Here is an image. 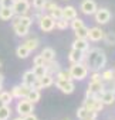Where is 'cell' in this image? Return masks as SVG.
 I'll use <instances>...</instances> for the list:
<instances>
[{
	"instance_id": "1",
	"label": "cell",
	"mask_w": 115,
	"mask_h": 120,
	"mask_svg": "<svg viewBox=\"0 0 115 120\" xmlns=\"http://www.w3.org/2000/svg\"><path fill=\"white\" fill-rule=\"evenodd\" d=\"M82 64L91 71H101L107 64V55L104 49L101 48H91L90 51H85V58Z\"/></svg>"
},
{
	"instance_id": "2",
	"label": "cell",
	"mask_w": 115,
	"mask_h": 120,
	"mask_svg": "<svg viewBox=\"0 0 115 120\" xmlns=\"http://www.w3.org/2000/svg\"><path fill=\"white\" fill-rule=\"evenodd\" d=\"M70 75L73 79H77V81H82L87 78L88 75V68L85 67V64L82 62H77V64H73L70 67Z\"/></svg>"
},
{
	"instance_id": "3",
	"label": "cell",
	"mask_w": 115,
	"mask_h": 120,
	"mask_svg": "<svg viewBox=\"0 0 115 120\" xmlns=\"http://www.w3.org/2000/svg\"><path fill=\"white\" fill-rule=\"evenodd\" d=\"M105 90V83L102 81H91L88 85V89L85 92V98H98Z\"/></svg>"
},
{
	"instance_id": "4",
	"label": "cell",
	"mask_w": 115,
	"mask_h": 120,
	"mask_svg": "<svg viewBox=\"0 0 115 120\" xmlns=\"http://www.w3.org/2000/svg\"><path fill=\"white\" fill-rule=\"evenodd\" d=\"M12 10H13L14 16L27 14L29 10H30V3H29V0H13Z\"/></svg>"
},
{
	"instance_id": "5",
	"label": "cell",
	"mask_w": 115,
	"mask_h": 120,
	"mask_svg": "<svg viewBox=\"0 0 115 120\" xmlns=\"http://www.w3.org/2000/svg\"><path fill=\"white\" fill-rule=\"evenodd\" d=\"M16 110H17V113L20 114V117H23V116H26V114L33 113V110H34V103H31V102L27 100V99L19 100V102H17V106H16Z\"/></svg>"
},
{
	"instance_id": "6",
	"label": "cell",
	"mask_w": 115,
	"mask_h": 120,
	"mask_svg": "<svg viewBox=\"0 0 115 120\" xmlns=\"http://www.w3.org/2000/svg\"><path fill=\"white\" fill-rule=\"evenodd\" d=\"M38 24H40V28H41L44 33H50V31H53L54 27H55V20H54L50 14H44V16L40 17Z\"/></svg>"
},
{
	"instance_id": "7",
	"label": "cell",
	"mask_w": 115,
	"mask_h": 120,
	"mask_svg": "<svg viewBox=\"0 0 115 120\" xmlns=\"http://www.w3.org/2000/svg\"><path fill=\"white\" fill-rule=\"evenodd\" d=\"M82 106L90 112H101L102 107H104V103L98 98H85Z\"/></svg>"
},
{
	"instance_id": "8",
	"label": "cell",
	"mask_w": 115,
	"mask_h": 120,
	"mask_svg": "<svg viewBox=\"0 0 115 120\" xmlns=\"http://www.w3.org/2000/svg\"><path fill=\"white\" fill-rule=\"evenodd\" d=\"M55 86L58 88L63 93H66V95H71L74 92V89H75V86L71 82V79H57Z\"/></svg>"
},
{
	"instance_id": "9",
	"label": "cell",
	"mask_w": 115,
	"mask_h": 120,
	"mask_svg": "<svg viewBox=\"0 0 115 120\" xmlns=\"http://www.w3.org/2000/svg\"><path fill=\"white\" fill-rule=\"evenodd\" d=\"M30 86H27V85H24V83H21V85H16V86H13L12 88V96L13 98H17V99H21V98H26L27 96V93L30 92Z\"/></svg>"
},
{
	"instance_id": "10",
	"label": "cell",
	"mask_w": 115,
	"mask_h": 120,
	"mask_svg": "<svg viewBox=\"0 0 115 120\" xmlns=\"http://www.w3.org/2000/svg\"><path fill=\"white\" fill-rule=\"evenodd\" d=\"M94 14H95V21L99 24H107L111 20V13L108 9H97Z\"/></svg>"
},
{
	"instance_id": "11",
	"label": "cell",
	"mask_w": 115,
	"mask_h": 120,
	"mask_svg": "<svg viewBox=\"0 0 115 120\" xmlns=\"http://www.w3.org/2000/svg\"><path fill=\"white\" fill-rule=\"evenodd\" d=\"M81 11L87 16H91L97 11V3L94 2V0H84V2L81 3Z\"/></svg>"
},
{
	"instance_id": "12",
	"label": "cell",
	"mask_w": 115,
	"mask_h": 120,
	"mask_svg": "<svg viewBox=\"0 0 115 120\" xmlns=\"http://www.w3.org/2000/svg\"><path fill=\"white\" fill-rule=\"evenodd\" d=\"M84 58H85V52L82 51H78V49H71L70 54H68V59H70V62L71 64H77V62H82L84 61Z\"/></svg>"
},
{
	"instance_id": "13",
	"label": "cell",
	"mask_w": 115,
	"mask_h": 120,
	"mask_svg": "<svg viewBox=\"0 0 115 120\" xmlns=\"http://www.w3.org/2000/svg\"><path fill=\"white\" fill-rule=\"evenodd\" d=\"M104 37V31L99 28V27H92V28H88V38L94 42L97 41H101Z\"/></svg>"
},
{
	"instance_id": "14",
	"label": "cell",
	"mask_w": 115,
	"mask_h": 120,
	"mask_svg": "<svg viewBox=\"0 0 115 120\" xmlns=\"http://www.w3.org/2000/svg\"><path fill=\"white\" fill-rule=\"evenodd\" d=\"M73 48H74V49H78V51L85 52V51H88L90 44H88L87 38H75V41L73 42Z\"/></svg>"
},
{
	"instance_id": "15",
	"label": "cell",
	"mask_w": 115,
	"mask_h": 120,
	"mask_svg": "<svg viewBox=\"0 0 115 120\" xmlns=\"http://www.w3.org/2000/svg\"><path fill=\"white\" fill-rule=\"evenodd\" d=\"M99 100L104 103V106L105 105H112L115 102V93L111 92V90H104L99 96Z\"/></svg>"
},
{
	"instance_id": "16",
	"label": "cell",
	"mask_w": 115,
	"mask_h": 120,
	"mask_svg": "<svg viewBox=\"0 0 115 120\" xmlns=\"http://www.w3.org/2000/svg\"><path fill=\"white\" fill-rule=\"evenodd\" d=\"M75 17H77V10H75V7H73V6L63 7V19H66L67 21H70V20H73V19H75Z\"/></svg>"
},
{
	"instance_id": "17",
	"label": "cell",
	"mask_w": 115,
	"mask_h": 120,
	"mask_svg": "<svg viewBox=\"0 0 115 120\" xmlns=\"http://www.w3.org/2000/svg\"><path fill=\"white\" fill-rule=\"evenodd\" d=\"M44 67H45L47 74H50V75H54V74H57V72L61 69V68H60V64H58V62H55L54 59H53V61L45 62V64H44Z\"/></svg>"
},
{
	"instance_id": "18",
	"label": "cell",
	"mask_w": 115,
	"mask_h": 120,
	"mask_svg": "<svg viewBox=\"0 0 115 120\" xmlns=\"http://www.w3.org/2000/svg\"><path fill=\"white\" fill-rule=\"evenodd\" d=\"M14 16L12 7H0V19L3 21H7V20H12Z\"/></svg>"
},
{
	"instance_id": "19",
	"label": "cell",
	"mask_w": 115,
	"mask_h": 120,
	"mask_svg": "<svg viewBox=\"0 0 115 120\" xmlns=\"http://www.w3.org/2000/svg\"><path fill=\"white\" fill-rule=\"evenodd\" d=\"M41 56H43V59L45 62H48V61H53V59L55 58V51L53 49V48H50V47H47V48H44L43 51H41V54H40Z\"/></svg>"
},
{
	"instance_id": "20",
	"label": "cell",
	"mask_w": 115,
	"mask_h": 120,
	"mask_svg": "<svg viewBox=\"0 0 115 120\" xmlns=\"http://www.w3.org/2000/svg\"><path fill=\"white\" fill-rule=\"evenodd\" d=\"M13 28H14V33H16L19 37H26V35L29 34V30H30V27L21 26V24H16V26H13Z\"/></svg>"
},
{
	"instance_id": "21",
	"label": "cell",
	"mask_w": 115,
	"mask_h": 120,
	"mask_svg": "<svg viewBox=\"0 0 115 120\" xmlns=\"http://www.w3.org/2000/svg\"><path fill=\"white\" fill-rule=\"evenodd\" d=\"M34 81H36V76H34L33 71H27V72H24V75H23V83H24V85H27V86L31 88V85H33Z\"/></svg>"
},
{
	"instance_id": "22",
	"label": "cell",
	"mask_w": 115,
	"mask_h": 120,
	"mask_svg": "<svg viewBox=\"0 0 115 120\" xmlns=\"http://www.w3.org/2000/svg\"><path fill=\"white\" fill-rule=\"evenodd\" d=\"M40 79V82H41V85H43V89L44 88H48V86H51L53 83H54V78H53V75H50V74H45L44 76H41V78H38Z\"/></svg>"
},
{
	"instance_id": "23",
	"label": "cell",
	"mask_w": 115,
	"mask_h": 120,
	"mask_svg": "<svg viewBox=\"0 0 115 120\" xmlns=\"http://www.w3.org/2000/svg\"><path fill=\"white\" fill-rule=\"evenodd\" d=\"M27 100H30L31 103H37L40 100V90H36V89H30V92L27 93L26 96Z\"/></svg>"
},
{
	"instance_id": "24",
	"label": "cell",
	"mask_w": 115,
	"mask_h": 120,
	"mask_svg": "<svg viewBox=\"0 0 115 120\" xmlns=\"http://www.w3.org/2000/svg\"><path fill=\"white\" fill-rule=\"evenodd\" d=\"M10 114H12V109L9 107V105L0 107V120H9Z\"/></svg>"
},
{
	"instance_id": "25",
	"label": "cell",
	"mask_w": 115,
	"mask_h": 120,
	"mask_svg": "<svg viewBox=\"0 0 115 120\" xmlns=\"http://www.w3.org/2000/svg\"><path fill=\"white\" fill-rule=\"evenodd\" d=\"M23 45H24V47L31 52V51H34V49L38 47V40H37V38H29Z\"/></svg>"
},
{
	"instance_id": "26",
	"label": "cell",
	"mask_w": 115,
	"mask_h": 120,
	"mask_svg": "<svg viewBox=\"0 0 115 120\" xmlns=\"http://www.w3.org/2000/svg\"><path fill=\"white\" fill-rule=\"evenodd\" d=\"M102 40L105 41L107 45H115V33L114 31H108L107 34H104Z\"/></svg>"
},
{
	"instance_id": "27",
	"label": "cell",
	"mask_w": 115,
	"mask_h": 120,
	"mask_svg": "<svg viewBox=\"0 0 115 120\" xmlns=\"http://www.w3.org/2000/svg\"><path fill=\"white\" fill-rule=\"evenodd\" d=\"M74 31H75V37L77 38H88V27L82 26V27L74 30Z\"/></svg>"
},
{
	"instance_id": "28",
	"label": "cell",
	"mask_w": 115,
	"mask_h": 120,
	"mask_svg": "<svg viewBox=\"0 0 115 120\" xmlns=\"http://www.w3.org/2000/svg\"><path fill=\"white\" fill-rule=\"evenodd\" d=\"M44 64H45V62H44ZM33 74H34V76H36V78H41V76H44V75L47 74L45 67H44V65L34 67V68H33Z\"/></svg>"
},
{
	"instance_id": "29",
	"label": "cell",
	"mask_w": 115,
	"mask_h": 120,
	"mask_svg": "<svg viewBox=\"0 0 115 120\" xmlns=\"http://www.w3.org/2000/svg\"><path fill=\"white\" fill-rule=\"evenodd\" d=\"M50 16L54 19V20H58V19H61L63 17V7H60V6H55L51 11H50Z\"/></svg>"
},
{
	"instance_id": "30",
	"label": "cell",
	"mask_w": 115,
	"mask_h": 120,
	"mask_svg": "<svg viewBox=\"0 0 115 120\" xmlns=\"http://www.w3.org/2000/svg\"><path fill=\"white\" fill-rule=\"evenodd\" d=\"M16 55H17L19 58H27V56L30 55V51H29L24 45H20V47H17V49H16Z\"/></svg>"
},
{
	"instance_id": "31",
	"label": "cell",
	"mask_w": 115,
	"mask_h": 120,
	"mask_svg": "<svg viewBox=\"0 0 115 120\" xmlns=\"http://www.w3.org/2000/svg\"><path fill=\"white\" fill-rule=\"evenodd\" d=\"M0 99L3 100L4 105H10L12 100H13V96H12L10 92H4V90H2V92H0Z\"/></svg>"
},
{
	"instance_id": "32",
	"label": "cell",
	"mask_w": 115,
	"mask_h": 120,
	"mask_svg": "<svg viewBox=\"0 0 115 120\" xmlns=\"http://www.w3.org/2000/svg\"><path fill=\"white\" fill-rule=\"evenodd\" d=\"M55 27L58 28V30H67L68 28V21L66 19H58V20H55Z\"/></svg>"
},
{
	"instance_id": "33",
	"label": "cell",
	"mask_w": 115,
	"mask_h": 120,
	"mask_svg": "<svg viewBox=\"0 0 115 120\" xmlns=\"http://www.w3.org/2000/svg\"><path fill=\"white\" fill-rule=\"evenodd\" d=\"M114 78H115V72H114V71H111V69L104 71V72H102V75H101V79H102V81H105V82L112 81Z\"/></svg>"
},
{
	"instance_id": "34",
	"label": "cell",
	"mask_w": 115,
	"mask_h": 120,
	"mask_svg": "<svg viewBox=\"0 0 115 120\" xmlns=\"http://www.w3.org/2000/svg\"><path fill=\"white\" fill-rule=\"evenodd\" d=\"M88 113H90V110H87L84 106H81V107L77 110V117L81 119V120H85V119H88Z\"/></svg>"
},
{
	"instance_id": "35",
	"label": "cell",
	"mask_w": 115,
	"mask_h": 120,
	"mask_svg": "<svg viewBox=\"0 0 115 120\" xmlns=\"http://www.w3.org/2000/svg\"><path fill=\"white\" fill-rule=\"evenodd\" d=\"M82 26H84V21H82L81 19H77V17H75V19L71 20V28H73V30H77V28H80V27H82Z\"/></svg>"
},
{
	"instance_id": "36",
	"label": "cell",
	"mask_w": 115,
	"mask_h": 120,
	"mask_svg": "<svg viewBox=\"0 0 115 120\" xmlns=\"http://www.w3.org/2000/svg\"><path fill=\"white\" fill-rule=\"evenodd\" d=\"M57 79H73V78H71L68 71H61L60 69L58 72H57Z\"/></svg>"
},
{
	"instance_id": "37",
	"label": "cell",
	"mask_w": 115,
	"mask_h": 120,
	"mask_svg": "<svg viewBox=\"0 0 115 120\" xmlns=\"http://www.w3.org/2000/svg\"><path fill=\"white\" fill-rule=\"evenodd\" d=\"M45 2L47 0H33V7L37 9V10H41V9H44Z\"/></svg>"
},
{
	"instance_id": "38",
	"label": "cell",
	"mask_w": 115,
	"mask_h": 120,
	"mask_svg": "<svg viewBox=\"0 0 115 120\" xmlns=\"http://www.w3.org/2000/svg\"><path fill=\"white\" fill-rule=\"evenodd\" d=\"M31 89H36V90H41V89H43V85H41V82H40V79H38V78H36V81L33 82Z\"/></svg>"
},
{
	"instance_id": "39",
	"label": "cell",
	"mask_w": 115,
	"mask_h": 120,
	"mask_svg": "<svg viewBox=\"0 0 115 120\" xmlns=\"http://www.w3.org/2000/svg\"><path fill=\"white\" fill-rule=\"evenodd\" d=\"M44 59H43V56L41 55H37L36 58H34V67H38V65H44Z\"/></svg>"
},
{
	"instance_id": "40",
	"label": "cell",
	"mask_w": 115,
	"mask_h": 120,
	"mask_svg": "<svg viewBox=\"0 0 115 120\" xmlns=\"http://www.w3.org/2000/svg\"><path fill=\"white\" fill-rule=\"evenodd\" d=\"M57 4L54 3V2H48V0H47V2H45V4H44V10H48V11H51L54 7H55Z\"/></svg>"
},
{
	"instance_id": "41",
	"label": "cell",
	"mask_w": 115,
	"mask_h": 120,
	"mask_svg": "<svg viewBox=\"0 0 115 120\" xmlns=\"http://www.w3.org/2000/svg\"><path fill=\"white\" fill-rule=\"evenodd\" d=\"M13 0H0V7H12Z\"/></svg>"
},
{
	"instance_id": "42",
	"label": "cell",
	"mask_w": 115,
	"mask_h": 120,
	"mask_svg": "<svg viewBox=\"0 0 115 120\" xmlns=\"http://www.w3.org/2000/svg\"><path fill=\"white\" fill-rule=\"evenodd\" d=\"M91 81H102L101 79V74L98 71H94V74L91 75Z\"/></svg>"
},
{
	"instance_id": "43",
	"label": "cell",
	"mask_w": 115,
	"mask_h": 120,
	"mask_svg": "<svg viewBox=\"0 0 115 120\" xmlns=\"http://www.w3.org/2000/svg\"><path fill=\"white\" fill-rule=\"evenodd\" d=\"M23 120H38V119H37V116H36V114L30 113V114H26V116H23Z\"/></svg>"
},
{
	"instance_id": "44",
	"label": "cell",
	"mask_w": 115,
	"mask_h": 120,
	"mask_svg": "<svg viewBox=\"0 0 115 120\" xmlns=\"http://www.w3.org/2000/svg\"><path fill=\"white\" fill-rule=\"evenodd\" d=\"M3 81H4V76H3L2 74H0V83H3Z\"/></svg>"
},
{
	"instance_id": "45",
	"label": "cell",
	"mask_w": 115,
	"mask_h": 120,
	"mask_svg": "<svg viewBox=\"0 0 115 120\" xmlns=\"http://www.w3.org/2000/svg\"><path fill=\"white\" fill-rule=\"evenodd\" d=\"M2 106H4V103H3V100H2V99H0V107H2Z\"/></svg>"
},
{
	"instance_id": "46",
	"label": "cell",
	"mask_w": 115,
	"mask_h": 120,
	"mask_svg": "<svg viewBox=\"0 0 115 120\" xmlns=\"http://www.w3.org/2000/svg\"><path fill=\"white\" fill-rule=\"evenodd\" d=\"M2 89H3V83H0V92H2Z\"/></svg>"
},
{
	"instance_id": "47",
	"label": "cell",
	"mask_w": 115,
	"mask_h": 120,
	"mask_svg": "<svg viewBox=\"0 0 115 120\" xmlns=\"http://www.w3.org/2000/svg\"><path fill=\"white\" fill-rule=\"evenodd\" d=\"M14 120H23V119H21V117H17V119H14Z\"/></svg>"
},
{
	"instance_id": "48",
	"label": "cell",
	"mask_w": 115,
	"mask_h": 120,
	"mask_svg": "<svg viewBox=\"0 0 115 120\" xmlns=\"http://www.w3.org/2000/svg\"><path fill=\"white\" fill-rule=\"evenodd\" d=\"M85 120H95V119H85Z\"/></svg>"
},
{
	"instance_id": "49",
	"label": "cell",
	"mask_w": 115,
	"mask_h": 120,
	"mask_svg": "<svg viewBox=\"0 0 115 120\" xmlns=\"http://www.w3.org/2000/svg\"><path fill=\"white\" fill-rule=\"evenodd\" d=\"M0 67H2V62H0Z\"/></svg>"
}]
</instances>
